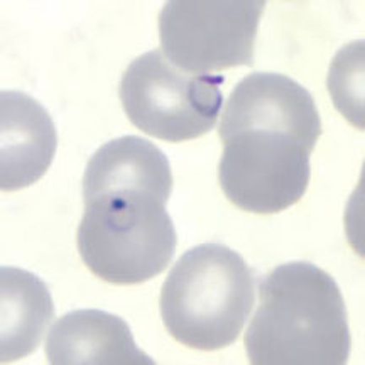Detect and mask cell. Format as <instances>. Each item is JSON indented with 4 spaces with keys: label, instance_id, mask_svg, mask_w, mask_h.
Segmentation results:
<instances>
[{
    "label": "cell",
    "instance_id": "9",
    "mask_svg": "<svg viewBox=\"0 0 365 365\" xmlns=\"http://www.w3.org/2000/svg\"><path fill=\"white\" fill-rule=\"evenodd\" d=\"M46 357L53 365H154L135 345L125 319L102 309H75L51 327Z\"/></svg>",
    "mask_w": 365,
    "mask_h": 365
},
{
    "label": "cell",
    "instance_id": "4",
    "mask_svg": "<svg viewBox=\"0 0 365 365\" xmlns=\"http://www.w3.org/2000/svg\"><path fill=\"white\" fill-rule=\"evenodd\" d=\"M223 81L220 75L185 73L161 49H154L127 66L118 95L137 129L168 143H182L215 127L223 105Z\"/></svg>",
    "mask_w": 365,
    "mask_h": 365
},
{
    "label": "cell",
    "instance_id": "3",
    "mask_svg": "<svg viewBox=\"0 0 365 365\" xmlns=\"http://www.w3.org/2000/svg\"><path fill=\"white\" fill-rule=\"evenodd\" d=\"M76 244L95 276L132 286L170 266L178 235L166 203L148 195L117 193L85 203Z\"/></svg>",
    "mask_w": 365,
    "mask_h": 365
},
{
    "label": "cell",
    "instance_id": "10",
    "mask_svg": "<svg viewBox=\"0 0 365 365\" xmlns=\"http://www.w3.org/2000/svg\"><path fill=\"white\" fill-rule=\"evenodd\" d=\"M171 191V164L166 154L143 137L113 139L102 145L86 164L85 203L117 193H140L168 203Z\"/></svg>",
    "mask_w": 365,
    "mask_h": 365
},
{
    "label": "cell",
    "instance_id": "8",
    "mask_svg": "<svg viewBox=\"0 0 365 365\" xmlns=\"http://www.w3.org/2000/svg\"><path fill=\"white\" fill-rule=\"evenodd\" d=\"M58 132L51 115L24 91L0 93V188L17 191L34 185L51 166Z\"/></svg>",
    "mask_w": 365,
    "mask_h": 365
},
{
    "label": "cell",
    "instance_id": "11",
    "mask_svg": "<svg viewBox=\"0 0 365 365\" xmlns=\"http://www.w3.org/2000/svg\"><path fill=\"white\" fill-rule=\"evenodd\" d=\"M54 313L49 287L41 277L19 267L0 269V362L33 354Z\"/></svg>",
    "mask_w": 365,
    "mask_h": 365
},
{
    "label": "cell",
    "instance_id": "12",
    "mask_svg": "<svg viewBox=\"0 0 365 365\" xmlns=\"http://www.w3.org/2000/svg\"><path fill=\"white\" fill-rule=\"evenodd\" d=\"M328 90L335 107L364 130V39L341 48L333 59Z\"/></svg>",
    "mask_w": 365,
    "mask_h": 365
},
{
    "label": "cell",
    "instance_id": "1",
    "mask_svg": "<svg viewBox=\"0 0 365 365\" xmlns=\"http://www.w3.org/2000/svg\"><path fill=\"white\" fill-rule=\"evenodd\" d=\"M350 346L345 301L330 274L312 262H287L261 281L245 333L250 364L344 365Z\"/></svg>",
    "mask_w": 365,
    "mask_h": 365
},
{
    "label": "cell",
    "instance_id": "2",
    "mask_svg": "<svg viewBox=\"0 0 365 365\" xmlns=\"http://www.w3.org/2000/svg\"><path fill=\"white\" fill-rule=\"evenodd\" d=\"M255 277L240 254L202 244L178 259L164 281L159 309L166 330L196 350L232 345L250 317Z\"/></svg>",
    "mask_w": 365,
    "mask_h": 365
},
{
    "label": "cell",
    "instance_id": "7",
    "mask_svg": "<svg viewBox=\"0 0 365 365\" xmlns=\"http://www.w3.org/2000/svg\"><path fill=\"white\" fill-rule=\"evenodd\" d=\"M218 132L223 143L244 132L284 134L312 154L322 120L312 93L298 81L279 73H252L228 97Z\"/></svg>",
    "mask_w": 365,
    "mask_h": 365
},
{
    "label": "cell",
    "instance_id": "6",
    "mask_svg": "<svg viewBox=\"0 0 365 365\" xmlns=\"http://www.w3.org/2000/svg\"><path fill=\"white\" fill-rule=\"evenodd\" d=\"M309 153L274 132H244L225 140L218 181L235 207L250 213H279L304 196Z\"/></svg>",
    "mask_w": 365,
    "mask_h": 365
},
{
    "label": "cell",
    "instance_id": "5",
    "mask_svg": "<svg viewBox=\"0 0 365 365\" xmlns=\"http://www.w3.org/2000/svg\"><path fill=\"white\" fill-rule=\"evenodd\" d=\"M264 0H171L159 14L161 51L182 71L254 65Z\"/></svg>",
    "mask_w": 365,
    "mask_h": 365
}]
</instances>
